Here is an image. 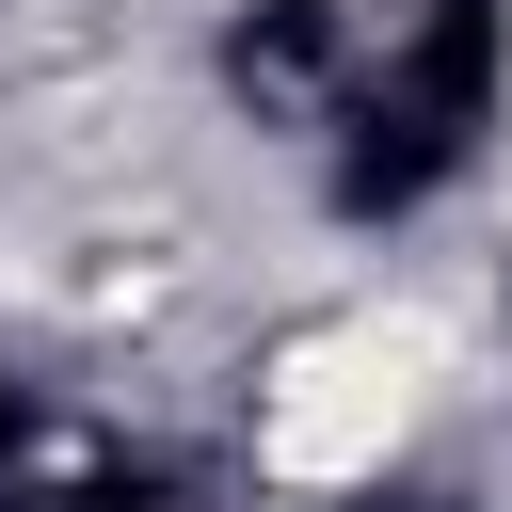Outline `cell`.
<instances>
[{"label": "cell", "mask_w": 512, "mask_h": 512, "mask_svg": "<svg viewBox=\"0 0 512 512\" xmlns=\"http://www.w3.org/2000/svg\"><path fill=\"white\" fill-rule=\"evenodd\" d=\"M464 384H480V352H464L448 288H352V304H320V320H288L256 352L240 464L272 496H368L464 416Z\"/></svg>", "instance_id": "1"}]
</instances>
